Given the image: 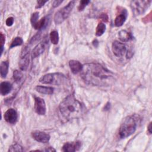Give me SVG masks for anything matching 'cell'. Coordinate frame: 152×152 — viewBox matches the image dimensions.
<instances>
[{
    "instance_id": "cell-1",
    "label": "cell",
    "mask_w": 152,
    "mask_h": 152,
    "mask_svg": "<svg viewBox=\"0 0 152 152\" xmlns=\"http://www.w3.org/2000/svg\"><path fill=\"white\" fill-rule=\"evenodd\" d=\"M81 77L88 84L109 86L115 80L114 74L97 63H88L83 66Z\"/></svg>"
},
{
    "instance_id": "cell-2",
    "label": "cell",
    "mask_w": 152,
    "mask_h": 152,
    "mask_svg": "<svg viewBox=\"0 0 152 152\" xmlns=\"http://www.w3.org/2000/svg\"><path fill=\"white\" fill-rule=\"evenodd\" d=\"M61 114L67 119H74L80 117L84 112V107L73 94L66 97L59 104Z\"/></svg>"
},
{
    "instance_id": "cell-3",
    "label": "cell",
    "mask_w": 152,
    "mask_h": 152,
    "mask_svg": "<svg viewBox=\"0 0 152 152\" xmlns=\"http://www.w3.org/2000/svg\"><path fill=\"white\" fill-rule=\"evenodd\" d=\"M137 126V124L135 118L132 116H128L125 119L119 128V137L121 138H124L131 135L135 131Z\"/></svg>"
},
{
    "instance_id": "cell-4",
    "label": "cell",
    "mask_w": 152,
    "mask_h": 152,
    "mask_svg": "<svg viewBox=\"0 0 152 152\" xmlns=\"http://www.w3.org/2000/svg\"><path fill=\"white\" fill-rule=\"evenodd\" d=\"M75 5V1H70L66 6L58 10L55 14L54 21L56 24H59L65 20L69 15Z\"/></svg>"
},
{
    "instance_id": "cell-5",
    "label": "cell",
    "mask_w": 152,
    "mask_h": 152,
    "mask_svg": "<svg viewBox=\"0 0 152 152\" xmlns=\"http://www.w3.org/2000/svg\"><path fill=\"white\" fill-rule=\"evenodd\" d=\"M66 80L64 75L60 73H50L43 75L39 81L45 84H61Z\"/></svg>"
},
{
    "instance_id": "cell-6",
    "label": "cell",
    "mask_w": 152,
    "mask_h": 152,
    "mask_svg": "<svg viewBox=\"0 0 152 152\" xmlns=\"http://www.w3.org/2000/svg\"><path fill=\"white\" fill-rule=\"evenodd\" d=\"M151 1H132L131 7L135 15H141L145 12L150 7Z\"/></svg>"
},
{
    "instance_id": "cell-7",
    "label": "cell",
    "mask_w": 152,
    "mask_h": 152,
    "mask_svg": "<svg viewBox=\"0 0 152 152\" xmlns=\"http://www.w3.org/2000/svg\"><path fill=\"white\" fill-rule=\"evenodd\" d=\"M30 57H29V50L27 47H25L20 55V58L19 61V67L21 70L26 71L29 65Z\"/></svg>"
},
{
    "instance_id": "cell-8",
    "label": "cell",
    "mask_w": 152,
    "mask_h": 152,
    "mask_svg": "<svg viewBox=\"0 0 152 152\" xmlns=\"http://www.w3.org/2000/svg\"><path fill=\"white\" fill-rule=\"evenodd\" d=\"M112 50L116 56L122 57L126 52V48L124 43L116 40L112 43Z\"/></svg>"
},
{
    "instance_id": "cell-9",
    "label": "cell",
    "mask_w": 152,
    "mask_h": 152,
    "mask_svg": "<svg viewBox=\"0 0 152 152\" xmlns=\"http://www.w3.org/2000/svg\"><path fill=\"white\" fill-rule=\"evenodd\" d=\"M34 110L39 115H44L46 113V104L43 99L39 97H34Z\"/></svg>"
},
{
    "instance_id": "cell-10",
    "label": "cell",
    "mask_w": 152,
    "mask_h": 152,
    "mask_svg": "<svg viewBox=\"0 0 152 152\" xmlns=\"http://www.w3.org/2000/svg\"><path fill=\"white\" fill-rule=\"evenodd\" d=\"M32 137L37 141L42 143H47L50 140V135L42 131H34L31 132Z\"/></svg>"
},
{
    "instance_id": "cell-11",
    "label": "cell",
    "mask_w": 152,
    "mask_h": 152,
    "mask_svg": "<svg viewBox=\"0 0 152 152\" xmlns=\"http://www.w3.org/2000/svg\"><path fill=\"white\" fill-rule=\"evenodd\" d=\"M4 118L5 121L8 123L14 124L17 122L18 119V115L17 111L12 108H10L5 112Z\"/></svg>"
},
{
    "instance_id": "cell-12",
    "label": "cell",
    "mask_w": 152,
    "mask_h": 152,
    "mask_svg": "<svg viewBox=\"0 0 152 152\" xmlns=\"http://www.w3.org/2000/svg\"><path fill=\"white\" fill-rule=\"evenodd\" d=\"M81 147V142L80 141H75L71 142H66L62 147L64 151L73 152L78 150Z\"/></svg>"
},
{
    "instance_id": "cell-13",
    "label": "cell",
    "mask_w": 152,
    "mask_h": 152,
    "mask_svg": "<svg viewBox=\"0 0 152 152\" xmlns=\"http://www.w3.org/2000/svg\"><path fill=\"white\" fill-rule=\"evenodd\" d=\"M69 66L73 74H77L81 71L83 65L78 61L71 60L69 62Z\"/></svg>"
},
{
    "instance_id": "cell-14",
    "label": "cell",
    "mask_w": 152,
    "mask_h": 152,
    "mask_svg": "<svg viewBox=\"0 0 152 152\" xmlns=\"http://www.w3.org/2000/svg\"><path fill=\"white\" fill-rule=\"evenodd\" d=\"M45 49V43L44 42L37 44L35 48L33 49L31 52V56L33 58H35L40 56Z\"/></svg>"
},
{
    "instance_id": "cell-15",
    "label": "cell",
    "mask_w": 152,
    "mask_h": 152,
    "mask_svg": "<svg viewBox=\"0 0 152 152\" xmlns=\"http://www.w3.org/2000/svg\"><path fill=\"white\" fill-rule=\"evenodd\" d=\"M127 13L126 10H123L122 12L118 15L115 20V25L117 27H120L123 25L126 18Z\"/></svg>"
},
{
    "instance_id": "cell-16",
    "label": "cell",
    "mask_w": 152,
    "mask_h": 152,
    "mask_svg": "<svg viewBox=\"0 0 152 152\" xmlns=\"http://www.w3.org/2000/svg\"><path fill=\"white\" fill-rule=\"evenodd\" d=\"M12 85L10 83L7 81H4L1 83L0 85V91L1 94L2 96H5L8 94L11 90H12Z\"/></svg>"
},
{
    "instance_id": "cell-17",
    "label": "cell",
    "mask_w": 152,
    "mask_h": 152,
    "mask_svg": "<svg viewBox=\"0 0 152 152\" xmlns=\"http://www.w3.org/2000/svg\"><path fill=\"white\" fill-rule=\"evenodd\" d=\"M119 39L124 42H127L132 39L131 34L125 30H122L118 33Z\"/></svg>"
},
{
    "instance_id": "cell-18",
    "label": "cell",
    "mask_w": 152,
    "mask_h": 152,
    "mask_svg": "<svg viewBox=\"0 0 152 152\" xmlns=\"http://www.w3.org/2000/svg\"><path fill=\"white\" fill-rule=\"evenodd\" d=\"M35 89L37 92L45 94H52L53 93V88L51 87L37 86L35 87Z\"/></svg>"
},
{
    "instance_id": "cell-19",
    "label": "cell",
    "mask_w": 152,
    "mask_h": 152,
    "mask_svg": "<svg viewBox=\"0 0 152 152\" xmlns=\"http://www.w3.org/2000/svg\"><path fill=\"white\" fill-rule=\"evenodd\" d=\"M8 66L9 64L8 61H3L1 64L0 71L1 76L2 78H5L8 71Z\"/></svg>"
},
{
    "instance_id": "cell-20",
    "label": "cell",
    "mask_w": 152,
    "mask_h": 152,
    "mask_svg": "<svg viewBox=\"0 0 152 152\" xmlns=\"http://www.w3.org/2000/svg\"><path fill=\"white\" fill-rule=\"evenodd\" d=\"M48 25V21L46 18L45 17L42 18L41 20H39V21L33 26V27L36 30H40L45 28Z\"/></svg>"
},
{
    "instance_id": "cell-21",
    "label": "cell",
    "mask_w": 152,
    "mask_h": 152,
    "mask_svg": "<svg viewBox=\"0 0 152 152\" xmlns=\"http://www.w3.org/2000/svg\"><path fill=\"white\" fill-rule=\"evenodd\" d=\"M106 30V25L103 23H99L96 27V34L97 36H102Z\"/></svg>"
},
{
    "instance_id": "cell-22",
    "label": "cell",
    "mask_w": 152,
    "mask_h": 152,
    "mask_svg": "<svg viewBox=\"0 0 152 152\" xmlns=\"http://www.w3.org/2000/svg\"><path fill=\"white\" fill-rule=\"evenodd\" d=\"M50 39L51 42L54 44L56 45L58 44L59 42V35L58 33L56 30H53L50 33Z\"/></svg>"
},
{
    "instance_id": "cell-23",
    "label": "cell",
    "mask_w": 152,
    "mask_h": 152,
    "mask_svg": "<svg viewBox=\"0 0 152 152\" xmlns=\"http://www.w3.org/2000/svg\"><path fill=\"white\" fill-rule=\"evenodd\" d=\"M22 43H23L22 38L20 37H16L12 41L10 48H14V47L17 46H20V45H22Z\"/></svg>"
},
{
    "instance_id": "cell-24",
    "label": "cell",
    "mask_w": 152,
    "mask_h": 152,
    "mask_svg": "<svg viewBox=\"0 0 152 152\" xmlns=\"http://www.w3.org/2000/svg\"><path fill=\"white\" fill-rule=\"evenodd\" d=\"M23 77V73L18 71V70H15L13 72V78L14 80L17 81V82H19L20 81H21V80L22 79Z\"/></svg>"
},
{
    "instance_id": "cell-25",
    "label": "cell",
    "mask_w": 152,
    "mask_h": 152,
    "mask_svg": "<svg viewBox=\"0 0 152 152\" xmlns=\"http://www.w3.org/2000/svg\"><path fill=\"white\" fill-rule=\"evenodd\" d=\"M39 17V15L38 12H35L32 14V15L31 16L30 21H31V25L33 27L39 21V20H38Z\"/></svg>"
},
{
    "instance_id": "cell-26",
    "label": "cell",
    "mask_w": 152,
    "mask_h": 152,
    "mask_svg": "<svg viewBox=\"0 0 152 152\" xmlns=\"http://www.w3.org/2000/svg\"><path fill=\"white\" fill-rule=\"evenodd\" d=\"M23 147L18 144L12 145L8 150L9 151H23Z\"/></svg>"
},
{
    "instance_id": "cell-27",
    "label": "cell",
    "mask_w": 152,
    "mask_h": 152,
    "mask_svg": "<svg viewBox=\"0 0 152 152\" xmlns=\"http://www.w3.org/2000/svg\"><path fill=\"white\" fill-rule=\"evenodd\" d=\"M89 2H90L89 1H81L80 2V4L78 7V11H83Z\"/></svg>"
},
{
    "instance_id": "cell-28",
    "label": "cell",
    "mask_w": 152,
    "mask_h": 152,
    "mask_svg": "<svg viewBox=\"0 0 152 152\" xmlns=\"http://www.w3.org/2000/svg\"><path fill=\"white\" fill-rule=\"evenodd\" d=\"M40 37V32H39V33H37L36 34H35L30 40V44H33L35 42H36Z\"/></svg>"
},
{
    "instance_id": "cell-29",
    "label": "cell",
    "mask_w": 152,
    "mask_h": 152,
    "mask_svg": "<svg viewBox=\"0 0 152 152\" xmlns=\"http://www.w3.org/2000/svg\"><path fill=\"white\" fill-rule=\"evenodd\" d=\"M5 36L2 33H1V53L3 52V48H4V44L5 43Z\"/></svg>"
},
{
    "instance_id": "cell-30",
    "label": "cell",
    "mask_w": 152,
    "mask_h": 152,
    "mask_svg": "<svg viewBox=\"0 0 152 152\" xmlns=\"http://www.w3.org/2000/svg\"><path fill=\"white\" fill-rule=\"evenodd\" d=\"M47 2H48L47 1H37V4H36V8H40Z\"/></svg>"
},
{
    "instance_id": "cell-31",
    "label": "cell",
    "mask_w": 152,
    "mask_h": 152,
    "mask_svg": "<svg viewBox=\"0 0 152 152\" xmlns=\"http://www.w3.org/2000/svg\"><path fill=\"white\" fill-rule=\"evenodd\" d=\"M14 23V18L12 17H8L6 20V25L8 26H11Z\"/></svg>"
},
{
    "instance_id": "cell-32",
    "label": "cell",
    "mask_w": 152,
    "mask_h": 152,
    "mask_svg": "<svg viewBox=\"0 0 152 152\" xmlns=\"http://www.w3.org/2000/svg\"><path fill=\"white\" fill-rule=\"evenodd\" d=\"M63 2V1H62V0H56V1H55L54 2H53V4H52V6H53V7H58V6H59L62 2Z\"/></svg>"
},
{
    "instance_id": "cell-33",
    "label": "cell",
    "mask_w": 152,
    "mask_h": 152,
    "mask_svg": "<svg viewBox=\"0 0 152 152\" xmlns=\"http://www.w3.org/2000/svg\"><path fill=\"white\" fill-rule=\"evenodd\" d=\"M100 18L103 20V21H107V19H108V17H107V15L106 14H102L100 16Z\"/></svg>"
},
{
    "instance_id": "cell-34",
    "label": "cell",
    "mask_w": 152,
    "mask_h": 152,
    "mask_svg": "<svg viewBox=\"0 0 152 152\" xmlns=\"http://www.w3.org/2000/svg\"><path fill=\"white\" fill-rule=\"evenodd\" d=\"M148 131L150 134H151V123L150 122L148 126Z\"/></svg>"
},
{
    "instance_id": "cell-35",
    "label": "cell",
    "mask_w": 152,
    "mask_h": 152,
    "mask_svg": "<svg viewBox=\"0 0 152 152\" xmlns=\"http://www.w3.org/2000/svg\"><path fill=\"white\" fill-rule=\"evenodd\" d=\"M93 45L96 47V44H97V45H98V41L97 40H94L93 42Z\"/></svg>"
}]
</instances>
